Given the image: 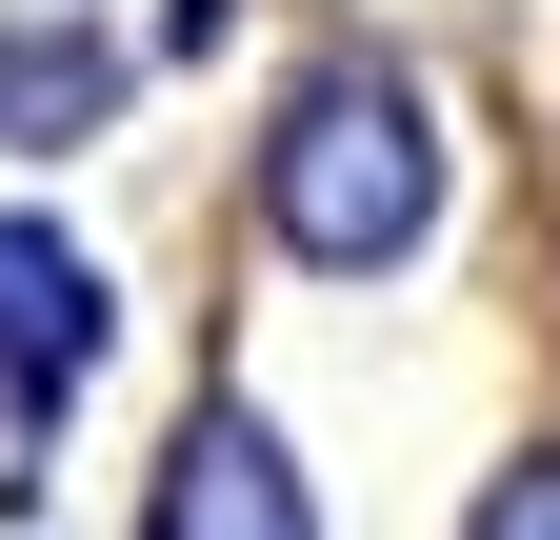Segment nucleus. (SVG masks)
Here are the masks:
<instances>
[{"label": "nucleus", "instance_id": "obj_1", "mask_svg": "<svg viewBox=\"0 0 560 540\" xmlns=\"http://www.w3.org/2000/svg\"><path fill=\"white\" fill-rule=\"evenodd\" d=\"M420 120L381 101V81H320L301 120H280V221H301V260H400L420 240Z\"/></svg>", "mask_w": 560, "mask_h": 540}, {"label": "nucleus", "instance_id": "obj_2", "mask_svg": "<svg viewBox=\"0 0 560 540\" xmlns=\"http://www.w3.org/2000/svg\"><path fill=\"white\" fill-rule=\"evenodd\" d=\"M81 361H101V281H81L60 240H0V380H21V400H60Z\"/></svg>", "mask_w": 560, "mask_h": 540}, {"label": "nucleus", "instance_id": "obj_3", "mask_svg": "<svg viewBox=\"0 0 560 540\" xmlns=\"http://www.w3.org/2000/svg\"><path fill=\"white\" fill-rule=\"evenodd\" d=\"M161 540H301V481H280V441L200 421V441H180V481H161Z\"/></svg>", "mask_w": 560, "mask_h": 540}, {"label": "nucleus", "instance_id": "obj_4", "mask_svg": "<svg viewBox=\"0 0 560 540\" xmlns=\"http://www.w3.org/2000/svg\"><path fill=\"white\" fill-rule=\"evenodd\" d=\"M480 540H560V460H540V481H521L501 520H480Z\"/></svg>", "mask_w": 560, "mask_h": 540}]
</instances>
